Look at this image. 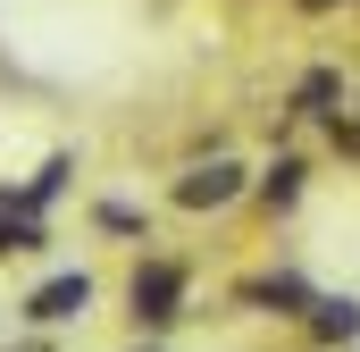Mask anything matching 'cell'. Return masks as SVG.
<instances>
[{
    "label": "cell",
    "instance_id": "1",
    "mask_svg": "<svg viewBox=\"0 0 360 352\" xmlns=\"http://www.w3.org/2000/svg\"><path fill=\"white\" fill-rule=\"evenodd\" d=\"M184 260H143L134 277H126V310H134V327L143 336H160V327H176L184 319Z\"/></svg>",
    "mask_w": 360,
    "mask_h": 352
},
{
    "label": "cell",
    "instance_id": "2",
    "mask_svg": "<svg viewBox=\"0 0 360 352\" xmlns=\"http://www.w3.org/2000/svg\"><path fill=\"white\" fill-rule=\"evenodd\" d=\"M252 193V168L243 160H226V151H210V160H193V168L176 176V210H226V201H243Z\"/></svg>",
    "mask_w": 360,
    "mask_h": 352
},
{
    "label": "cell",
    "instance_id": "3",
    "mask_svg": "<svg viewBox=\"0 0 360 352\" xmlns=\"http://www.w3.org/2000/svg\"><path fill=\"white\" fill-rule=\"evenodd\" d=\"M92 310V277L84 268H59V277H42L34 294H25V319L34 327H68V319H84Z\"/></svg>",
    "mask_w": 360,
    "mask_h": 352
},
{
    "label": "cell",
    "instance_id": "4",
    "mask_svg": "<svg viewBox=\"0 0 360 352\" xmlns=\"http://www.w3.org/2000/svg\"><path fill=\"white\" fill-rule=\"evenodd\" d=\"M68 176H76V160H68V151H51V160H42V168L25 176V184H17V193H0V201H8V210H25V218H42V210H51V201H59V193H68Z\"/></svg>",
    "mask_w": 360,
    "mask_h": 352
},
{
    "label": "cell",
    "instance_id": "5",
    "mask_svg": "<svg viewBox=\"0 0 360 352\" xmlns=\"http://www.w3.org/2000/svg\"><path fill=\"white\" fill-rule=\"evenodd\" d=\"M243 302H260V310H276V319H310L319 294H310L293 268H276V277H252V285H243Z\"/></svg>",
    "mask_w": 360,
    "mask_h": 352
},
{
    "label": "cell",
    "instance_id": "6",
    "mask_svg": "<svg viewBox=\"0 0 360 352\" xmlns=\"http://www.w3.org/2000/svg\"><path fill=\"white\" fill-rule=\"evenodd\" d=\"M302 327H310L319 344H360V302H352V294H319Z\"/></svg>",
    "mask_w": 360,
    "mask_h": 352
},
{
    "label": "cell",
    "instance_id": "7",
    "mask_svg": "<svg viewBox=\"0 0 360 352\" xmlns=\"http://www.w3.org/2000/svg\"><path fill=\"white\" fill-rule=\"evenodd\" d=\"M34 252H51V227L0 201V260H34Z\"/></svg>",
    "mask_w": 360,
    "mask_h": 352
},
{
    "label": "cell",
    "instance_id": "8",
    "mask_svg": "<svg viewBox=\"0 0 360 352\" xmlns=\"http://www.w3.org/2000/svg\"><path fill=\"white\" fill-rule=\"evenodd\" d=\"M302 160H293V151H285V160H269V168L252 176V193H260V201H269V210H293V201H302Z\"/></svg>",
    "mask_w": 360,
    "mask_h": 352
},
{
    "label": "cell",
    "instance_id": "9",
    "mask_svg": "<svg viewBox=\"0 0 360 352\" xmlns=\"http://www.w3.org/2000/svg\"><path fill=\"white\" fill-rule=\"evenodd\" d=\"M335 92H344L335 68H310V76L293 84V118H335Z\"/></svg>",
    "mask_w": 360,
    "mask_h": 352
},
{
    "label": "cell",
    "instance_id": "10",
    "mask_svg": "<svg viewBox=\"0 0 360 352\" xmlns=\"http://www.w3.org/2000/svg\"><path fill=\"white\" fill-rule=\"evenodd\" d=\"M92 227H101V235H143V210H134V201H101Z\"/></svg>",
    "mask_w": 360,
    "mask_h": 352
},
{
    "label": "cell",
    "instance_id": "11",
    "mask_svg": "<svg viewBox=\"0 0 360 352\" xmlns=\"http://www.w3.org/2000/svg\"><path fill=\"white\" fill-rule=\"evenodd\" d=\"M335 151H344V160H360V118H335Z\"/></svg>",
    "mask_w": 360,
    "mask_h": 352
},
{
    "label": "cell",
    "instance_id": "12",
    "mask_svg": "<svg viewBox=\"0 0 360 352\" xmlns=\"http://www.w3.org/2000/svg\"><path fill=\"white\" fill-rule=\"evenodd\" d=\"M293 8H310V17H327V8H335V0H293Z\"/></svg>",
    "mask_w": 360,
    "mask_h": 352
},
{
    "label": "cell",
    "instance_id": "13",
    "mask_svg": "<svg viewBox=\"0 0 360 352\" xmlns=\"http://www.w3.org/2000/svg\"><path fill=\"white\" fill-rule=\"evenodd\" d=\"M134 352H160V344H134Z\"/></svg>",
    "mask_w": 360,
    "mask_h": 352
}]
</instances>
